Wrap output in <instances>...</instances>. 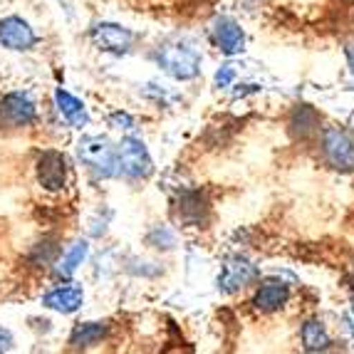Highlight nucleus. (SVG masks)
Listing matches in <instances>:
<instances>
[{
	"instance_id": "obj_22",
	"label": "nucleus",
	"mask_w": 354,
	"mask_h": 354,
	"mask_svg": "<svg viewBox=\"0 0 354 354\" xmlns=\"http://www.w3.org/2000/svg\"><path fill=\"white\" fill-rule=\"evenodd\" d=\"M10 347H12V335L6 327H0V352H8Z\"/></svg>"
},
{
	"instance_id": "obj_20",
	"label": "nucleus",
	"mask_w": 354,
	"mask_h": 354,
	"mask_svg": "<svg viewBox=\"0 0 354 354\" xmlns=\"http://www.w3.org/2000/svg\"><path fill=\"white\" fill-rule=\"evenodd\" d=\"M233 77H236L233 65H223L218 72H216V84H218V87H228V84L233 82Z\"/></svg>"
},
{
	"instance_id": "obj_5",
	"label": "nucleus",
	"mask_w": 354,
	"mask_h": 354,
	"mask_svg": "<svg viewBox=\"0 0 354 354\" xmlns=\"http://www.w3.org/2000/svg\"><path fill=\"white\" fill-rule=\"evenodd\" d=\"M258 278H260L258 268H255L250 260L236 255V258L225 260V266H223V270H221V278H218V288L223 290V292H228V295H233V292H238V290L248 288V285L255 283Z\"/></svg>"
},
{
	"instance_id": "obj_11",
	"label": "nucleus",
	"mask_w": 354,
	"mask_h": 354,
	"mask_svg": "<svg viewBox=\"0 0 354 354\" xmlns=\"http://www.w3.org/2000/svg\"><path fill=\"white\" fill-rule=\"evenodd\" d=\"M178 218L189 225H201L208 216V203L198 191H186L183 196H178L176 203Z\"/></svg>"
},
{
	"instance_id": "obj_2",
	"label": "nucleus",
	"mask_w": 354,
	"mask_h": 354,
	"mask_svg": "<svg viewBox=\"0 0 354 354\" xmlns=\"http://www.w3.org/2000/svg\"><path fill=\"white\" fill-rule=\"evenodd\" d=\"M159 65L176 80H194L201 67V57L186 45H164L159 50Z\"/></svg>"
},
{
	"instance_id": "obj_4",
	"label": "nucleus",
	"mask_w": 354,
	"mask_h": 354,
	"mask_svg": "<svg viewBox=\"0 0 354 354\" xmlns=\"http://www.w3.org/2000/svg\"><path fill=\"white\" fill-rule=\"evenodd\" d=\"M322 153L330 161V166L339 171H352L354 169V142L347 131L330 127L322 131Z\"/></svg>"
},
{
	"instance_id": "obj_15",
	"label": "nucleus",
	"mask_w": 354,
	"mask_h": 354,
	"mask_svg": "<svg viewBox=\"0 0 354 354\" xmlns=\"http://www.w3.org/2000/svg\"><path fill=\"white\" fill-rule=\"evenodd\" d=\"M55 102H57V109L62 112V117L70 122L72 127H84L87 124V112H84V104L80 100L65 92V89H57L55 92Z\"/></svg>"
},
{
	"instance_id": "obj_19",
	"label": "nucleus",
	"mask_w": 354,
	"mask_h": 354,
	"mask_svg": "<svg viewBox=\"0 0 354 354\" xmlns=\"http://www.w3.org/2000/svg\"><path fill=\"white\" fill-rule=\"evenodd\" d=\"M59 253V248L55 245V241H42V243H37L35 245V250H32V263H37V266H53L55 263V255Z\"/></svg>"
},
{
	"instance_id": "obj_12",
	"label": "nucleus",
	"mask_w": 354,
	"mask_h": 354,
	"mask_svg": "<svg viewBox=\"0 0 354 354\" xmlns=\"http://www.w3.org/2000/svg\"><path fill=\"white\" fill-rule=\"evenodd\" d=\"M290 134L295 139H310L319 131V114L310 104H300L290 114Z\"/></svg>"
},
{
	"instance_id": "obj_17",
	"label": "nucleus",
	"mask_w": 354,
	"mask_h": 354,
	"mask_svg": "<svg viewBox=\"0 0 354 354\" xmlns=\"http://www.w3.org/2000/svg\"><path fill=\"white\" fill-rule=\"evenodd\" d=\"M302 344L307 352H325L330 347V335H327L325 325L319 319H307L302 325Z\"/></svg>"
},
{
	"instance_id": "obj_7",
	"label": "nucleus",
	"mask_w": 354,
	"mask_h": 354,
	"mask_svg": "<svg viewBox=\"0 0 354 354\" xmlns=\"http://www.w3.org/2000/svg\"><path fill=\"white\" fill-rule=\"evenodd\" d=\"M89 37H92V42H95L100 50H104V53H117V55L127 53V50L131 48V42H134V35H131L129 30L114 23H100L97 28H92Z\"/></svg>"
},
{
	"instance_id": "obj_9",
	"label": "nucleus",
	"mask_w": 354,
	"mask_h": 354,
	"mask_svg": "<svg viewBox=\"0 0 354 354\" xmlns=\"http://www.w3.org/2000/svg\"><path fill=\"white\" fill-rule=\"evenodd\" d=\"M37 42V35L32 32L28 23L18 15L0 20V45L8 50H30Z\"/></svg>"
},
{
	"instance_id": "obj_24",
	"label": "nucleus",
	"mask_w": 354,
	"mask_h": 354,
	"mask_svg": "<svg viewBox=\"0 0 354 354\" xmlns=\"http://www.w3.org/2000/svg\"><path fill=\"white\" fill-rule=\"evenodd\" d=\"M352 313H354V297H352Z\"/></svg>"
},
{
	"instance_id": "obj_21",
	"label": "nucleus",
	"mask_w": 354,
	"mask_h": 354,
	"mask_svg": "<svg viewBox=\"0 0 354 354\" xmlns=\"http://www.w3.org/2000/svg\"><path fill=\"white\" fill-rule=\"evenodd\" d=\"M112 124L119 127V129H131L134 119H131L129 114H124V112H117V114H112Z\"/></svg>"
},
{
	"instance_id": "obj_3",
	"label": "nucleus",
	"mask_w": 354,
	"mask_h": 354,
	"mask_svg": "<svg viewBox=\"0 0 354 354\" xmlns=\"http://www.w3.org/2000/svg\"><path fill=\"white\" fill-rule=\"evenodd\" d=\"M117 166L119 171L129 178H147L151 176L153 164L151 156H149L147 147H144L139 139H124L117 149Z\"/></svg>"
},
{
	"instance_id": "obj_1",
	"label": "nucleus",
	"mask_w": 354,
	"mask_h": 354,
	"mask_svg": "<svg viewBox=\"0 0 354 354\" xmlns=\"http://www.w3.org/2000/svg\"><path fill=\"white\" fill-rule=\"evenodd\" d=\"M77 153L87 164L89 171H95L100 178H109L117 174V151L104 136H82L77 144Z\"/></svg>"
},
{
	"instance_id": "obj_14",
	"label": "nucleus",
	"mask_w": 354,
	"mask_h": 354,
	"mask_svg": "<svg viewBox=\"0 0 354 354\" xmlns=\"http://www.w3.org/2000/svg\"><path fill=\"white\" fill-rule=\"evenodd\" d=\"M288 297H290V290L285 285L268 283L255 292L253 305L258 307L260 313H275V310H280L288 302Z\"/></svg>"
},
{
	"instance_id": "obj_23",
	"label": "nucleus",
	"mask_w": 354,
	"mask_h": 354,
	"mask_svg": "<svg viewBox=\"0 0 354 354\" xmlns=\"http://www.w3.org/2000/svg\"><path fill=\"white\" fill-rule=\"evenodd\" d=\"M347 57H349V65H352V72H354V45L347 48Z\"/></svg>"
},
{
	"instance_id": "obj_13",
	"label": "nucleus",
	"mask_w": 354,
	"mask_h": 354,
	"mask_svg": "<svg viewBox=\"0 0 354 354\" xmlns=\"http://www.w3.org/2000/svg\"><path fill=\"white\" fill-rule=\"evenodd\" d=\"M82 300H84V295L80 288H57L42 297V305L50 307V310H57V313L70 315V313H75V310H80Z\"/></svg>"
},
{
	"instance_id": "obj_10",
	"label": "nucleus",
	"mask_w": 354,
	"mask_h": 354,
	"mask_svg": "<svg viewBox=\"0 0 354 354\" xmlns=\"http://www.w3.org/2000/svg\"><path fill=\"white\" fill-rule=\"evenodd\" d=\"M213 40L221 48V53L225 55H236L245 45V37H243L241 25L233 18H216L213 20Z\"/></svg>"
},
{
	"instance_id": "obj_18",
	"label": "nucleus",
	"mask_w": 354,
	"mask_h": 354,
	"mask_svg": "<svg viewBox=\"0 0 354 354\" xmlns=\"http://www.w3.org/2000/svg\"><path fill=\"white\" fill-rule=\"evenodd\" d=\"M87 243L84 241H77L75 245L70 248V253L62 258V263H59V268H57V275H62V278H70L72 272L77 270V268L82 266V260L87 258Z\"/></svg>"
},
{
	"instance_id": "obj_8",
	"label": "nucleus",
	"mask_w": 354,
	"mask_h": 354,
	"mask_svg": "<svg viewBox=\"0 0 354 354\" xmlns=\"http://www.w3.org/2000/svg\"><path fill=\"white\" fill-rule=\"evenodd\" d=\"M0 114L6 117V122H10L12 127H28L35 122L37 109L35 102L30 100L23 92H10V95L3 97L0 102Z\"/></svg>"
},
{
	"instance_id": "obj_16",
	"label": "nucleus",
	"mask_w": 354,
	"mask_h": 354,
	"mask_svg": "<svg viewBox=\"0 0 354 354\" xmlns=\"http://www.w3.org/2000/svg\"><path fill=\"white\" fill-rule=\"evenodd\" d=\"M106 337V325L102 322H82V325H77L70 335V344L77 349L82 347H92V344L102 342Z\"/></svg>"
},
{
	"instance_id": "obj_6",
	"label": "nucleus",
	"mask_w": 354,
	"mask_h": 354,
	"mask_svg": "<svg viewBox=\"0 0 354 354\" xmlns=\"http://www.w3.org/2000/svg\"><path fill=\"white\" fill-rule=\"evenodd\" d=\"M37 181L45 191H59L65 189L67 181V161L65 156L55 149L40 153L37 159Z\"/></svg>"
}]
</instances>
